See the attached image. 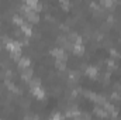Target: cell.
<instances>
[{
    "label": "cell",
    "mask_w": 121,
    "mask_h": 120,
    "mask_svg": "<svg viewBox=\"0 0 121 120\" xmlns=\"http://www.w3.org/2000/svg\"><path fill=\"white\" fill-rule=\"evenodd\" d=\"M30 86H31V89H32V88H38V86H41V81H39V79H31L30 81Z\"/></svg>",
    "instance_id": "13"
},
{
    "label": "cell",
    "mask_w": 121,
    "mask_h": 120,
    "mask_svg": "<svg viewBox=\"0 0 121 120\" xmlns=\"http://www.w3.org/2000/svg\"><path fill=\"white\" fill-rule=\"evenodd\" d=\"M72 51H73V54H76V55H82V54L85 52V47H83V44H73Z\"/></svg>",
    "instance_id": "7"
},
{
    "label": "cell",
    "mask_w": 121,
    "mask_h": 120,
    "mask_svg": "<svg viewBox=\"0 0 121 120\" xmlns=\"http://www.w3.org/2000/svg\"><path fill=\"white\" fill-rule=\"evenodd\" d=\"M111 96H113V99H117V100H120V99H121V95H120V93H117V92H114Z\"/></svg>",
    "instance_id": "19"
},
{
    "label": "cell",
    "mask_w": 121,
    "mask_h": 120,
    "mask_svg": "<svg viewBox=\"0 0 121 120\" xmlns=\"http://www.w3.org/2000/svg\"><path fill=\"white\" fill-rule=\"evenodd\" d=\"M103 109L107 112V113H114L116 112V109H114V106L111 105V103H108V102H106L104 105H103Z\"/></svg>",
    "instance_id": "11"
},
{
    "label": "cell",
    "mask_w": 121,
    "mask_h": 120,
    "mask_svg": "<svg viewBox=\"0 0 121 120\" xmlns=\"http://www.w3.org/2000/svg\"><path fill=\"white\" fill-rule=\"evenodd\" d=\"M51 120H62V117H60V115H58V113H55L52 117H51Z\"/></svg>",
    "instance_id": "20"
},
{
    "label": "cell",
    "mask_w": 121,
    "mask_h": 120,
    "mask_svg": "<svg viewBox=\"0 0 121 120\" xmlns=\"http://www.w3.org/2000/svg\"><path fill=\"white\" fill-rule=\"evenodd\" d=\"M21 78H23L24 81H31V78H32V69H31V68L23 69V71H21Z\"/></svg>",
    "instance_id": "6"
},
{
    "label": "cell",
    "mask_w": 121,
    "mask_h": 120,
    "mask_svg": "<svg viewBox=\"0 0 121 120\" xmlns=\"http://www.w3.org/2000/svg\"><path fill=\"white\" fill-rule=\"evenodd\" d=\"M34 120H37V119H34Z\"/></svg>",
    "instance_id": "24"
},
{
    "label": "cell",
    "mask_w": 121,
    "mask_h": 120,
    "mask_svg": "<svg viewBox=\"0 0 121 120\" xmlns=\"http://www.w3.org/2000/svg\"><path fill=\"white\" fill-rule=\"evenodd\" d=\"M13 23H14V24H18V26L21 27V26H23V23H24V20H23L20 16H14V17H13Z\"/></svg>",
    "instance_id": "14"
},
{
    "label": "cell",
    "mask_w": 121,
    "mask_h": 120,
    "mask_svg": "<svg viewBox=\"0 0 121 120\" xmlns=\"http://www.w3.org/2000/svg\"><path fill=\"white\" fill-rule=\"evenodd\" d=\"M69 76H70V79H73V81H75V79L78 78V72H75V71H72V72L69 74Z\"/></svg>",
    "instance_id": "18"
},
{
    "label": "cell",
    "mask_w": 121,
    "mask_h": 120,
    "mask_svg": "<svg viewBox=\"0 0 121 120\" xmlns=\"http://www.w3.org/2000/svg\"><path fill=\"white\" fill-rule=\"evenodd\" d=\"M6 48L11 54H21V42L18 41H6Z\"/></svg>",
    "instance_id": "1"
},
{
    "label": "cell",
    "mask_w": 121,
    "mask_h": 120,
    "mask_svg": "<svg viewBox=\"0 0 121 120\" xmlns=\"http://www.w3.org/2000/svg\"><path fill=\"white\" fill-rule=\"evenodd\" d=\"M80 115H82V113H80L78 109H72V110H69V112H68V115H66V116H68V117H78V116H80Z\"/></svg>",
    "instance_id": "12"
},
{
    "label": "cell",
    "mask_w": 121,
    "mask_h": 120,
    "mask_svg": "<svg viewBox=\"0 0 121 120\" xmlns=\"http://www.w3.org/2000/svg\"><path fill=\"white\" fill-rule=\"evenodd\" d=\"M51 54H52V57L56 58V61H63V62H66V54H65L63 48H54V50L51 51Z\"/></svg>",
    "instance_id": "2"
},
{
    "label": "cell",
    "mask_w": 121,
    "mask_h": 120,
    "mask_svg": "<svg viewBox=\"0 0 121 120\" xmlns=\"http://www.w3.org/2000/svg\"><path fill=\"white\" fill-rule=\"evenodd\" d=\"M31 92H32V95H34L38 100H42V99L45 97V90L42 89L41 86H38V88H32Z\"/></svg>",
    "instance_id": "3"
},
{
    "label": "cell",
    "mask_w": 121,
    "mask_h": 120,
    "mask_svg": "<svg viewBox=\"0 0 121 120\" xmlns=\"http://www.w3.org/2000/svg\"><path fill=\"white\" fill-rule=\"evenodd\" d=\"M26 14V17H27V20L30 21V23H38L39 21V16H38V13H35V11H28V13H24Z\"/></svg>",
    "instance_id": "4"
},
{
    "label": "cell",
    "mask_w": 121,
    "mask_h": 120,
    "mask_svg": "<svg viewBox=\"0 0 121 120\" xmlns=\"http://www.w3.org/2000/svg\"><path fill=\"white\" fill-rule=\"evenodd\" d=\"M111 55H113V58H117L118 57V52L116 50H111Z\"/></svg>",
    "instance_id": "22"
},
{
    "label": "cell",
    "mask_w": 121,
    "mask_h": 120,
    "mask_svg": "<svg viewBox=\"0 0 121 120\" xmlns=\"http://www.w3.org/2000/svg\"><path fill=\"white\" fill-rule=\"evenodd\" d=\"M21 31H23L27 37H30L31 32H32V30H31V24H30V23H26V21H24V23H23V26H21Z\"/></svg>",
    "instance_id": "9"
},
{
    "label": "cell",
    "mask_w": 121,
    "mask_h": 120,
    "mask_svg": "<svg viewBox=\"0 0 121 120\" xmlns=\"http://www.w3.org/2000/svg\"><path fill=\"white\" fill-rule=\"evenodd\" d=\"M108 66H111V68H116V64H114V61H108Z\"/></svg>",
    "instance_id": "23"
},
{
    "label": "cell",
    "mask_w": 121,
    "mask_h": 120,
    "mask_svg": "<svg viewBox=\"0 0 121 120\" xmlns=\"http://www.w3.org/2000/svg\"><path fill=\"white\" fill-rule=\"evenodd\" d=\"M100 4H101L103 7H111L114 3H113L111 0H101V1H100Z\"/></svg>",
    "instance_id": "16"
},
{
    "label": "cell",
    "mask_w": 121,
    "mask_h": 120,
    "mask_svg": "<svg viewBox=\"0 0 121 120\" xmlns=\"http://www.w3.org/2000/svg\"><path fill=\"white\" fill-rule=\"evenodd\" d=\"M86 75L91 78V79H96L97 78V68H94V66H89L87 69H86Z\"/></svg>",
    "instance_id": "8"
},
{
    "label": "cell",
    "mask_w": 121,
    "mask_h": 120,
    "mask_svg": "<svg viewBox=\"0 0 121 120\" xmlns=\"http://www.w3.org/2000/svg\"><path fill=\"white\" fill-rule=\"evenodd\" d=\"M94 115H96V116H99V117H103V119L108 116V113H107L103 107H94Z\"/></svg>",
    "instance_id": "10"
},
{
    "label": "cell",
    "mask_w": 121,
    "mask_h": 120,
    "mask_svg": "<svg viewBox=\"0 0 121 120\" xmlns=\"http://www.w3.org/2000/svg\"><path fill=\"white\" fill-rule=\"evenodd\" d=\"M6 83H7V88L11 90V92H17V90H18V88H17V86H16L14 83H11V82H9V81H7Z\"/></svg>",
    "instance_id": "17"
},
{
    "label": "cell",
    "mask_w": 121,
    "mask_h": 120,
    "mask_svg": "<svg viewBox=\"0 0 121 120\" xmlns=\"http://www.w3.org/2000/svg\"><path fill=\"white\" fill-rule=\"evenodd\" d=\"M60 4H62V6H63L65 9H68V7L70 6V3H69V1H60Z\"/></svg>",
    "instance_id": "21"
},
{
    "label": "cell",
    "mask_w": 121,
    "mask_h": 120,
    "mask_svg": "<svg viewBox=\"0 0 121 120\" xmlns=\"http://www.w3.org/2000/svg\"><path fill=\"white\" fill-rule=\"evenodd\" d=\"M30 65H31V60L28 57H21L18 60V66L21 69H27V68H30Z\"/></svg>",
    "instance_id": "5"
},
{
    "label": "cell",
    "mask_w": 121,
    "mask_h": 120,
    "mask_svg": "<svg viewBox=\"0 0 121 120\" xmlns=\"http://www.w3.org/2000/svg\"><path fill=\"white\" fill-rule=\"evenodd\" d=\"M55 66H56L58 69H60V71H63V69L66 68V62H63V61H56V62H55Z\"/></svg>",
    "instance_id": "15"
}]
</instances>
